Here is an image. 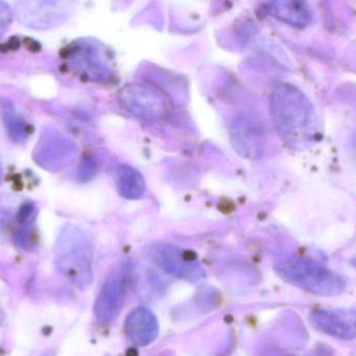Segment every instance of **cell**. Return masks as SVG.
<instances>
[{
  "label": "cell",
  "mask_w": 356,
  "mask_h": 356,
  "mask_svg": "<svg viewBox=\"0 0 356 356\" xmlns=\"http://www.w3.org/2000/svg\"><path fill=\"white\" fill-rule=\"evenodd\" d=\"M272 113L289 146L305 150L318 135L317 114L303 92L292 85H280L272 95Z\"/></svg>",
  "instance_id": "cell-1"
},
{
  "label": "cell",
  "mask_w": 356,
  "mask_h": 356,
  "mask_svg": "<svg viewBox=\"0 0 356 356\" xmlns=\"http://www.w3.org/2000/svg\"><path fill=\"white\" fill-rule=\"evenodd\" d=\"M12 8L6 2L0 1V37L12 22Z\"/></svg>",
  "instance_id": "cell-12"
},
{
  "label": "cell",
  "mask_w": 356,
  "mask_h": 356,
  "mask_svg": "<svg viewBox=\"0 0 356 356\" xmlns=\"http://www.w3.org/2000/svg\"><path fill=\"white\" fill-rule=\"evenodd\" d=\"M154 259L161 269L186 281H199L204 276L196 255L177 247H159L154 250Z\"/></svg>",
  "instance_id": "cell-5"
},
{
  "label": "cell",
  "mask_w": 356,
  "mask_h": 356,
  "mask_svg": "<svg viewBox=\"0 0 356 356\" xmlns=\"http://www.w3.org/2000/svg\"><path fill=\"white\" fill-rule=\"evenodd\" d=\"M313 323L321 332L343 340L356 336V313L351 311H321L314 313Z\"/></svg>",
  "instance_id": "cell-8"
},
{
  "label": "cell",
  "mask_w": 356,
  "mask_h": 356,
  "mask_svg": "<svg viewBox=\"0 0 356 356\" xmlns=\"http://www.w3.org/2000/svg\"><path fill=\"white\" fill-rule=\"evenodd\" d=\"M278 273L286 281L319 296H337L345 288L338 274L305 257H293L284 261L278 267Z\"/></svg>",
  "instance_id": "cell-3"
},
{
  "label": "cell",
  "mask_w": 356,
  "mask_h": 356,
  "mask_svg": "<svg viewBox=\"0 0 356 356\" xmlns=\"http://www.w3.org/2000/svg\"><path fill=\"white\" fill-rule=\"evenodd\" d=\"M94 250L87 234L67 226L56 240V265L58 273L73 286L85 290L93 281Z\"/></svg>",
  "instance_id": "cell-2"
},
{
  "label": "cell",
  "mask_w": 356,
  "mask_h": 356,
  "mask_svg": "<svg viewBox=\"0 0 356 356\" xmlns=\"http://www.w3.org/2000/svg\"><path fill=\"white\" fill-rule=\"evenodd\" d=\"M272 12L280 20L296 27H305L313 20L309 4L302 1H277L272 4Z\"/></svg>",
  "instance_id": "cell-9"
},
{
  "label": "cell",
  "mask_w": 356,
  "mask_h": 356,
  "mask_svg": "<svg viewBox=\"0 0 356 356\" xmlns=\"http://www.w3.org/2000/svg\"><path fill=\"white\" fill-rule=\"evenodd\" d=\"M129 277L127 271L115 272L106 280L94 305V313L99 323L114 321L124 304L127 298Z\"/></svg>",
  "instance_id": "cell-4"
},
{
  "label": "cell",
  "mask_w": 356,
  "mask_h": 356,
  "mask_svg": "<svg viewBox=\"0 0 356 356\" xmlns=\"http://www.w3.org/2000/svg\"><path fill=\"white\" fill-rule=\"evenodd\" d=\"M60 2L21 1L17 3L16 13L23 26L35 29H50L63 18Z\"/></svg>",
  "instance_id": "cell-6"
},
{
  "label": "cell",
  "mask_w": 356,
  "mask_h": 356,
  "mask_svg": "<svg viewBox=\"0 0 356 356\" xmlns=\"http://www.w3.org/2000/svg\"><path fill=\"white\" fill-rule=\"evenodd\" d=\"M119 189L127 198H139L143 194V179L135 169L123 167L119 171Z\"/></svg>",
  "instance_id": "cell-11"
},
{
  "label": "cell",
  "mask_w": 356,
  "mask_h": 356,
  "mask_svg": "<svg viewBox=\"0 0 356 356\" xmlns=\"http://www.w3.org/2000/svg\"><path fill=\"white\" fill-rule=\"evenodd\" d=\"M1 115L6 132L10 139L17 144L25 141L29 135V125L20 116L14 105L8 100L1 102Z\"/></svg>",
  "instance_id": "cell-10"
},
{
  "label": "cell",
  "mask_w": 356,
  "mask_h": 356,
  "mask_svg": "<svg viewBox=\"0 0 356 356\" xmlns=\"http://www.w3.org/2000/svg\"><path fill=\"white\" fill-rule=\"evenodd\" d=\"M159 321L156 315L145 307L134 309L125 322V332L129 341L137 346H148L159 336Z\"/></svg>",
  "instance_id": "cell-7"
}]
</instances>
